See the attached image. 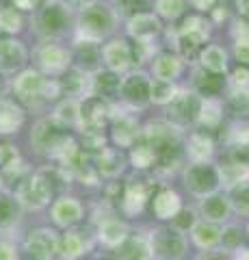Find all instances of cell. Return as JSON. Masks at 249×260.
I'll use <instances>...</instances> for the list:
<instances>
[{
	"label": "cell",
	"mask_w": 249,
	"mask_h": 260,
	"mask_svg": "<svg viewBox=\"0 0 249 260\" xmlns=\"http://www.w3.org/2000/svg\"><path fill=\"white\" fill-rule=\"evenodd\" d=\"M119 13L104 0H87L78 7L76 13V42L102 44L117 28Z\"/></svg>",
	"instance_id": "6da1fadb"
},
{
	"label": "cell",
	"mask_w": 249,
	"mask_h": 260,
	"mask_svg": "<svg viewBox=\"0 0 249 260\" xmlns=\"http://www.w3.org/2000/svg\"><path fill=\"white\" fill-rule=\"evenodd\" d=\"M212 32V20L204 18L202 13L187 15L182 24L175 28V52L182 59L193 50H202Z\"/></svg>",
	"instance_id": "7a4b0ae2"
},
{
	"label": "cell",
	"mask_w": 249,
	"mask_h": 260,
	"mask_svg": "<svg viewBox=\"0 0 249 260\" xmlns=\"http://www.w3.org/2000/svg\"><path fill=\"white\" fill-rule=\"evenodd\" d=\"M72 7L65 5L63 0H48L37 9L35 22L39 35L46 37V42H54V39L63 37L69 30L72 24Z\"/></svg>",
	"instance_id": "3957f363"
},
{
	"label": "cell",
	"mask_w": 249,
	"mask_h": 260,
	"mask_svg": "<svg viewBox=\"0 0 249 260\" xmlns=\"http://www.w3.org/2000/svg\"><path fill=\"white\" fill-rule=\"evenodd\" d=\"M150 89H152V78L146 72L132 70L124 74L122 83H119L117 100L124 102L132 111H143L150 104Z\"/></svg>",
	"instance_id": "277c9868"
},
{
	"label": "cell",
	"mask_w": 249,
	"mask_h": 260,
	"mask_svg": "<svg viewBox=\"0 0 249 260\" xmlns=\"http://www.w3.org/2000/svg\"><path fill=\"white\" fill-rule=\"evenodd\" d=\"M35 59L39 65V72L44 76H52V78H61L74 65L72 50L67 46H61L57 42H44L37 48Z\"/></svg>",
	"instance_id": "5b68a950"
},
{
	"label": "cell",
	"mask_w": 249,
	"mask_h": 260,
	"mask_svg": "<svg viewBox=\"0 0 249 260\" xmlns=\"http://www.w3.org/2000/svg\"><path fill=\"white\" fill-rule=\"evenodd\" d=\"M199 104H202V95L195 89H180L175 91L173 100L167 104V121L175 128H184L189 124H195L197 113H199Z\"/></svg>",
	"instance_id": "8992f818"
},
{
	"label": "cell",
	"mask_w": 249,
	"mask_h": 260,
	"mask_svg": "<svg viewBox=\"0 0 249 260\" xmlns=\"http://www.w3.org/2000/svg\"><path fill=\"white\" fill-rule=\"evenodd\" d=\"M111 121V104L102 98L87 95L80 100L78 130L83 135H104V128Z\"/></svg>",
	"instance_id": "52a82bcc"
},
{
	"label": "cell",
	"mask_w": 249,
	"mask_h": 260,
	"mask_svg": "<svg viewBox=\"0 0 249 260\" xmlns=\"http://www.w3.org/2000/svg\"><path fill=\"white\" fill-rule=\"evenodd\" d=\"M100 61L104 65V70L113 72L117 76L132 72V68L136 65L132 46L124 37H113L104 46H100Z\"/></svg>",
	"instance_id": "ba28073f"
},
{
	"label": "cell",
	"mask_w": 249,
	"mask_h": 260,
	"mask_svg": "<svg viewBox=\"0 0 249 260\" xmlns=\"http://www.w3.org/2000/svg\"><path fill=\"white\" fill-rule=\"evenodd\" d=\"M54 193V184H52V172H37L30 178H26L24 182L18 186V202L26 204L30 208H39L50 202Z\"/></svg>",
	"instance_id": "9c48e42d"
},
{
	"label": "cell",
	"mask_w": 249,
	"mask_h": 260,
	"mask_svg": "<svg viewBox=\"0 0 249 260\" xmlns=\"http://www.w3.org/2000/svg\"><path fill=\"white\" fill-rule=\"evenodd\" d=\"M184 184L187 189L195 195H206L215 193V189L219 186V167L212 165V162H191V165L184 169Z\"/></svg>",
	"instance_id": "30bf717a"
},
{
	"label": "cell",
	"mask_w": 249,
	"mask_h": 260,
	"mask_svg": "<svg viewBox=\"0 0 249 260\" xmlns=\"http://www.w3.org/2000/svg\"><path fill=\"white\" fill-rule=\"evenodd\" d=\"M48 80L42 72L35 70V68H24L22 72H18L11 83L13 89V95L18 102H35L37 98H44L46 95V89H48Z\"/></svg>",
	"instance_id": "8fae6325"
},
{
	"label": "cell",
	"mask_w": 249,
	"mask_h": 260,
	"mask_svg": "<svg viewBox=\"0 0 249 260\" xmlns=\"http://www.w3.org/2000/svg\"><path fill=\"white\" fill-rule=\"evenodd\" d=\"M28 50L15 37H0V74H13L26 68Z\"/></svg>",
	"instance_id": "7c38bea8"
},
{
	"label": "cell",
	"mask_w": 249,
	"mask_h": 260,
	"mask_svg": "<svg viewBox=\"0 0 249 260\" xmlns=\"http://www.w3.org/2000/svg\"><path fill=\"white\" fill-rule=\"evenodd\" d=\"M160 30H163V24H160L158 15H154V13H139V15L128 18V22H126L128 37H132L139 46L152 44L154 37L160 35Z\"/></svg>",
	"instance_id": "4fadbf2b"
},
{
	"label": "cell",
	"mask_w": 249,
	"mask_h": 260,
	"mask_svg": "<svg viewBox=\"0 0 249 260\" xmlns=\"http://www.w3.org/2000/svg\"><path fill=\"white\" fill-rule=\"evenodd\" d=\"M111 139L122 148H132V145L141 139V126L134 115L128 113H119V115H111Z\"/></svg>",
	"instance_id": "5bb4252c"
},
{
	"label": "cell",
	"mask_w": 249,
	"mask_h": 260,
	"mask_svg": "<svg viewBox=\"0 0 249 260\" xmlns=\"http://www.w3.org/2000/svg\"><path fill=\"white\" fill-rule=\"evenodd\" d=\"M182 70H184V59L175 50L158 52L154 61H152V76H154V80H160V83L175 85V80L182 76Z\"/></svg>",
	"instance_id": "9a60e30c"
},
{
	"label": "cell",
	"mask_w": 249,
	"mask_h": 260,
	"mask_svg": "<svg viewBox=\"0 0 249 260\" xmlns=\"http://www.w3.org/2000/svg\"><path fill=\"white\" fill-rule=\"evenodd\" d=\"M152 249L156 251L158 258L175 260L184 251V237L178 230H171V228H160L152 237Z\"/></svg>",
	"instance_id": "2e32d148"
},
{
	"label": "cell",
	"mask_w": 249,
	"mask_h": 260,
	"mask_svg": "<svg viewBox=\"0 0 249 260\" xmlns=\"http://www.w3.org/2000/svg\"><path fill=\"white\" fill-rule=\"evenodd\" d=\"M26 121V111L13 98L0 95V135H15Z\"/></svg>",
	"instance_id": "e0dca14e"
},
{
	"label": "cell",
	"mask_w": 249,
	"mask_h": 260,
	"mask_svg": "<svg viewBox=\"0 0 249 260\" xmlns=\"http://www.w3.org/2000/svg\"><path fill=\"white\" fill-rule=\"evenodd\" d=\"M199 59V68L208 74H215V76H223L228 74L230 70V61H228V50L219 44H208L204 46L197 54Z\"/></svg>",
	"instance_id": "ac0fdd59"
},
{
	"label": "cell",
	"mask_w": 249,
	"mask_h": 260,
	"mask_svg": "<svg viewBox=\"0 0 249 260\" xmlns=\"http://www.w3.org/2000/svg\"><path fill=\"white\" fill-rule=\"evenodd\" d=\"M57 247H59V241L52 230H35L26 239V251L35 260H50Z\"/></svg>",
	"instance_id": "d6986e66"
},
{
	"label": "cell",
	"mask_w": 249,
	"mask_h": 260,
	"mask_svg": "<svg viewBox=\"0 0 249 260\" xmlns=\"http://www.w3.org/2000/svg\"><path fill=\"white\" fill-rule=\"evenodd\" d=\"M226 117V107L221 98H202L195 124L204 130H217Z\"/></svg>",
	"instance_id": "ffe728a7"
},
{
	"label": "cell",
	"mask_w": 249,
	"mask_h": 260,
	"mask_svg": "<svg viewBox=\"0 0 249 260\" xmlns=\"http://www.w3.org/2000/svg\"><path fill=\"white\" fill-rule=\"evenodd\" d=\"M119 83L122 78L117 74L109 70H98L91 74V89H89V95H95V98H102V100H115L117 93H119Z\"/></svg>",
	"instance_id": "44dd1931"
},
{
	"label": "cell",
	"mask_w": 249,
	"mask_h": 260,
	"mask_svg": "<svg viewBox=\"0 0 249 260\" xmlns=\"http://www.w3.org/2000/svg\"><path fill=\"white\" fill-rule=\"evenodd\" d=\"M187 154H189V158L193 162H204L212 156V152H215V141H212V137L206 133V130H195V133H191L189 135V139H187Z\"/></svg>",
	"instance_id": "7402d4cb"
},
{
	"label": "cell",
	"mask_w": 249,
	"mask_h": 260,
	"mask_svg": "<svg viewBox=\"0 0 249 260\" xmlns=\"http://www.w3.org/2000/svg\"><path fill=\"white\" fill-rule=\"evenodd\" d=\"M52 219L59 225H74L83 219V204L76 198H59L52 204Z\"/></svg>",
	"instance_id": "603a6c76"
},
{
	"label": "cell",
	"mask_w": 249,
	"mask_h": 260,
	"mask_svg": "<svg viewBox=\"0 0 249 260\" xmlns=\"http://www.w3.org/2000/svg\"><path fill=\"white\" fill-rule=\"evenodd\" d=\"M148 200H150V186L143 180H132V182L126 184L122 206L128 215H136L148 204Z\"/></svg>",
	"instance_id": "cb8c5ba5"
},
{
	"label": "cell",
	"mask_w": 249,
	"mask_h": 260,
	"mask_svg": "<svg viewBox=\"0 0 249 260\" xmlns=\"http://www.w3.org/2000/svg\"><path fill=\"white\" fill-rule=\"evenodd\" d=\"M50 119L59 128H63V130L78 128V121H80V100H74V98H63L57 107H54Z\"/></svg>",
	"instance_id": "d4e9b609"
},
{
	"label": "cell",
	"mask_w": 249,
	"mask_h": 260,
	"mask_svg": "<svg viewBox=\"0 0 249 260\" xmlns=\"http://www.w3.org/2000/svg\"><path fill=\"white\" fill-rule=\"evenodd\" d=\"M182 208V202H180V195L171 191V189H160L154 200H152V210H154V215L158 219H173L175 215L180 213Z\"/></svg>",
	"instance_id": "484cf974"
},
{
	"label": "cell",
	"mask_w": 249,
	"mask_h": 260,
	"mask_svg": "<svg viewBox=\"0 0 249 260\" xmlns=\"http://www.w3.org/2000/svg\"><path fill=\"white\" fill-rule=\"evenodd\" d=\"M95 172L106 176V178H115L119 172L124 169V154L119 152V148H104L102 152L95 154Z\"/></svg>",
	"instance_id": "4316f807"
},
{
	"label": "cell",
	"mask_w": 249,
	"mask_h": 260,
	"mask_svg": "<svg viewBox=\"0 0 249 260\" xmlns=\"http://www.w3.org/2000/svg\"><path fill=\"white\" fill-rule=\"evenodd\" d=\"M223 107L234 115L236 121L249 119V89H228V95L223 100Z\"/></svg>",
	"instance_id": "83f0119b"
},
{
	"label": "cell",
	"mask_w": 249,
	"mask_h": 260,
	"mask_svg": "<svg viewBox=\"0 0 249 260\" xmlns=\"http://www.w3.org/2000/svg\"><path fill=\"white\" fill-rule=\"evenodd\" d=\"M202 215L210 221H223L230 215V200L221 193H210L206 195L202 202Z\"/></svg>",
	"instance_id": "f1b7e54d"
},
{
	"label": "cell",
	"mask_w": 249,
	"mask_h": 260,
	"mask_svg": "<svg viewBox=\"0 0 249 260\" xmlns=\"http://www.w3.org/2000/svg\"><path fill=\"white\" fill-rule=\"evenodd\" d=\"M24 30V15L15 7H0V32L15 37Z\"/></svg>",
	"instance_id": "f546056e"
},
{
	"label": "cell",
	"mask_w": 249,
	"mask_h": 260,
	"mask_svg": "<svg viewBox=\"0 0 249 260\" xmlns=\"http://www.w3.org/2000/svg\"><path fill=\"white\" fill-rule=\"evenodd\" d=\"M126 234H128V228L124 221L111 217V219H104L102 225H100V239L106 243V245H119L122 241H126Z\"/></svg>",
	"instance_id": "4dcf8cb0"
},
{
	"label": "cell",
	"mask_w": 249,
	"mask_h": 260,
	"mask_svg": "<svg viewBox=\"0 0 249 260\" xmlns=\"http://www.w3.org/2000/svg\"><path fill=\"white\" fill-rule=\"evenodd\" d=\"M187 7H189L187 0H154L156 15L169 22H175L178 18H182L187 13Z\"/></svg>",
	"instance_id": "1f68e13d"
},
{
	"label": "cell",
	"mask_w": 249,
	"mask_h": 260,
	"mask_svg": "<svg viewBox=\"0 0 249 260\" xmlns=\"http://www.w3.org/2000/svg\"><path fill=\"white\" fill-rule=\"evenodd\" d=\"M193 239H195V243L199 247H212L215 243L221 241V230L215 223L199 221V223L193 225Z\"/></svg>",
	"instance_id": "d6a6232c"
},
{
	"label": "cell",
	"mask_w": 249,
	"mask_h": 260,
	"mask_svg": "<svg viewBox=\"0 0 249 260\" xmlns=\"http://www.w3.org/2000/svg\"><path fill=\"white\" fill-rule=\"evenodd\" d=\"M130 160L136 169H148V167H154L158 162L156 152L152 150L146 141H136L130 148Z\"/></svg>",
	"instance_id": "836d02e7"
},
{
	"label": "cell",
	"mask_w": 249,
	"mask_h": 260,
	"mask_svg": "<svg viewBox=\"0 0 249 260\" xmlns=\"http://www.w3.org/2000/svg\"><path fill=\"white\" fill-rule=\"evenodd\" d=\"M245 178H249V165H243V162H228V165L219 167V182H223L228 186V189H232L234 184H238L240 180H245Z\"/></svg>",
	"instance_id": "e575fe53"
},
{
	"label": "cell",
	"mask_w": 249,
	"mask_h": 260,
	"mask_svg": "<svg viewBox=\"0 0 249 260\" xmlns=\"http://www.w3.org/2000/svg\"><path fill=\"white\" fill-rule=\"evenodd\" d=\"M87 247V239L83 237V232H67L65 237H63L59 241V249H61V254L63 256H78V254H83Z\"/></svg>",
	"instance_id": "d590c367"
},
{
	"label": "cell",
	"mask_w": 249,
	"mask_h": 260,
	"mask_svg": "<svg viewBox=\"0 0 249 260\" xmlns=\"http://www.w3.org/2000/svg\"><path fill=\"white\" fill-rule=\"evenodd\" d=\"M178 87L175 85H169V83H160V80H154L152 78V89H150V104H160V107H167L171 100Z\"/></svg>",
	"instance_id": "8d00e7d4"
},
{
	"label": "cell",
	"mask_w": 249,
	"mask_h": 260,
	"mask_svg": "<svg viewBox=\"0 0 249 260\" xmlns=\"http://www.w3.org/2000/svg\"><path fill=\"white\" fill-rule=\"evenodd\" d=\"M20 215L18 200H13L11 195H0V228L11 225Z\"/></svg>",
	"instance_id": "74e56055"
},
{
	"label": "cell",
	"mask_w": 249,
	"mask_h": 260,
	"mask_svg": "<svg viewBox=\"0 0 249 260\" xmlns=\"http://www.w3.org/2000/svg\"><path fill=\"white\" fill-rule=\"evenodd\" d=\"M230 204H234L243 213H249V178L240 180L230 189Z\"/></svg>",
	"instance_id": "f35d334b"
},
{
	"label": "cell",
	"mask_w": 249,
	"mask_h": 260,
	"mask_svg": "<svg viewBox=\"0 0 249 260\" xmlns=\"http://www.w3.org/2000/svg\"><path fill=\"white\" fill-rule=\"evenodd\" d=\"M119 260H150V251L143 241H128L124 249L119 251Z\"/></svg>",
	"instance_id": "ab89813d"
},
{
	"label": "cell",
	"mask_w": 249,
	"mask_h": 260,
	"mask_svg": "<svg viewBox=\"0 0 249 260\" xmlns=\"http://www.w3.org/2000/svg\"><path fill=\"white\" fill-rule=\"evenodd\" d=\"M232 54H234V61L238 65L249 68V35L234 37V42H232Z\"/></svg>",
	"instance_id": "60d3db41"
},
{
	"label": "cell",
	"mask_w": 249,
	"mask_h": 260,
	"mask_svg": "<svg viewBox=\"0 0 249 260\" xmlns=\"http://www.w3.org/2000/svg\"><path fill=\"white\" fill-rule=\"evenodd\" d=\"M119 9H122V13H130L132 18L139 13H150L148 9H154V0H122Z\"/></svg>",
	"instance_id": "b9f144b4"
},
{
	"label": "cell",
	"mask_w": 249,
	"mask_h": 260,
	"mask_svg": "<svg viewBox=\"0 0 249 260\" xmlns=\"http://www.w3.org/2000/svg\"><path fill=\"white\" fill-rule=\"evenodd\" d=\"M228 89H249V68L236 65L228 76Z\"/></svg>",
	"instance_id": "7bdbcfd3"
},
{
	"label": "cell",
	"mask_w": 249,
	"mask_h": 260,
	"mask_svg": "<svg viewBox=\"0 0 249 260\" xmlns=\"http://www.w3.org/2000/svg\"><path fill=\"white\" fill-rule=\"evenodd\" d=\"M20 152L11 143H0V169H9L13 165H18Z\"/></svg>",
	"instance_id": "ee69618b"
},
{
	"label": "cell",
	"mask_w": 249,
	"mask_h": 260,
	"mask_svg": "<svg viewBox=\"0 0 249 260\" xmlns=\"http://www.w3.org/2000/svg\"><path fill=\"white\" fill-rule=\"evenodd\" d=\"M221 241H223V245H226L228 249H234V247H238L240 243H243V237H240V230H238V228L230 225L228 230L221 232Z\"/></svg>",
	"instance_id": "f6af8a7d"
},
{
	"label": "cell",
	"mask_w": 249,
	"mask_h": 260,
	"mask_svg": "<svg viewBox=\"0 0 249 260\" xmlns=\"http://www.w3.org/2000/svg\"><path fill=\"white\" fill-rule=\"evenodd\" d=\"M197 13H210L217 7V0H187Z\"/></svg>",
	"instance_id": "bcb514c9"
},
{
	"label": "cell",
	"mask_w": 249,
	"mask_h": 260,
	"mask_svg": "<svg viewBox=\"0 0 249 260\" xmlns=\"http://www.w3.org/2000/svg\"><path fill=\"white\" fill-rule=\"evenodd\" d=\"M44 0H13V7L18 11H37Z\"/></svg>",
	"instance_id": "7dc6e473"
},
{
	"label": "cell",
	"mask_w": 249,
	"mask_h": 260,
	"mask_svg": "<svg viewBox=\"0 0 249 260\" xmlns=\"http://www.w3.org/2000/svg\"><path fill=\"white\" fill-rule=\"evenodd\" d=\"M234 7H236V11H238L240 18L249 20V0H234Z\"/></svg>",
	"instance_id": "c3c4849f"
},
{
	"label": "cell",
	"mask_w": 249,
	"mask_h": 260,
	"mask_svg": "<svg viewBox=\"0 0 249 260\" xmlns=\"http://www.w3.org/2000/svg\"><path fill=\"white\" fill-rule=\"evenodd\" d=\"M0 260H13V251L7 243H0Z\"/></svg>",
	"instance_id": "681fc988"
},
{
	"label": "cell",
	"mask_w": 249,
	"mask_h": 260,
	"mask_svg": "<svg viewBox=\"0 0 249 260\" xmlns=\"http://www.w3.org/2000/svg\"><path fill=\"white\" fill-rule=\"evenodd\" d=\"M106 3H122V0H106Z\"/></svg>",
	"instance_id": "f907efd6"
},
{
	"label": "cell",
	"mask_w": 249,
	"mask_h": 260,
	"mask_svg": "<svg viewBox=\"0 0 249 260\" xmlns=\"http://www.w3.org/2000/svg\"><path fill=\"white\" fill-rule=\"evenodd\" d=\"M0 186H3V176H0Z\"/></svg>",
	"instance_id": "816d5d0a"
}]
</instances>
